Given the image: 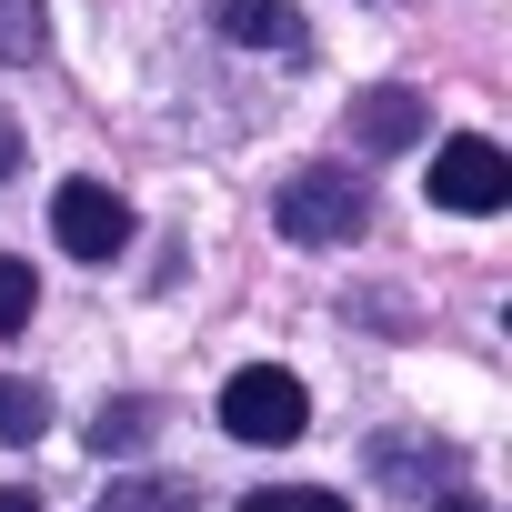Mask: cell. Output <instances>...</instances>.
Returning <instances> with one entry per match:
<instances>
[{
	"instance_id": "3",
	"label": "cell",
	"mask_w": 512,
	"mask_h": 512,
	"mask_svg": "<svg viewBox=\"0 0 512 512\" xmlns=\"http://www.w3.org/2000/svg\"><path fill=\"white\" fill-rule=\"evenodd\" d=\"M51 231H61V251H81V262H121L131 251V201L111 181H61L51 191Z\"/></svg>"
},
{
	"instance_id": "2",
	"label": "cell",
	"mask_w": 512,
	"mask_h": 512,
	"mask_svg": "<svg viewBox=\"0 0 512 512\" xmlns=\"http://www.w3.org/2000/svg\"><path fill=\"white\" fill-rule=\"evenodd\" d=\"M221 432L231 442H302L312 432V392L292 372H272V362H251V372L221 382Z\"/></svg>"
},
{
	"instance_id": "4",
	"label": "cell",
	"mask_w": 512,
	"mask_h": 512,
	"mask_svg": "<svg viewBox=\"0 0 512 512\" xmlns=\"http://www.w3.org/2000/svg\"><path fill=\"white\" fill-rule=\"evenodd\" d=\"M432 201L442 211H502L512 201V161H502V141H442L432 151Z\"/></svg>"
},
{
	"instance_id": "12",
	"label": "cell",
	"mask_w": 512,
	"mask_h": 512,
	"mask_svg": "<svg viewBox=\"0 0 512 512\" xmlns=\"http://www.w3.org/2000/svg\"><path fill=\"white\" fill-rule=\"evenodd\" d=\"M21 322H31V262L0 251V332H21Z\"/></svg>"
},
{
	"instance_id": "6",
	"label": "cell",
	"mask_w": 512,
	"mask_h": 512,
	"mask_svg": "<svg viewBox=\"0 0 512 512\" xmlns=\"http://www.w3.org/2000/svg\"><path fill=\"white\" fill-rule=\"evenodd\" d=\"M221 31L241 41V51H302V11H292V0H231V11H221Z\"/></svg>"
},
{
	"instance_id": "15",
	"label": "cell",
	"mask_w": 512,
	"mask_h": 512,
	"mask_svg": "<svg viewBox=\"0 0 512 512\" xmlns=\"http://www.w3.org/2000/svg\"><path fill=\"white\" fill-rule=\"evenodd\" d=\"M442 512H492V502H442Z\"/></svg>"
},
{
	"instance_id": "9",
	"label": "cell",
	"mask_w": 512,
	"mask_h": 512,
	"mask_svg": "<svg viewBox=\"0 0 512 512\" xmlns=\"http://www.w3.org/2000/svg\"><path fill=\"white\" fill-rule=\"evenodd\" d=\"M0 61H41V0H0Z\"/></svg>"
},
{
	"instance_id": "10",
	"label": "cell",
	"mask_w": 512,
	"mask_h": 512,
	"mask_svg": "<svg viewBox=\"0 0 512 512\" xmlns=\"http://www.w3.org/2000/svg\"><path fill=\"white\" fill-rule=\"evenodd\" d=\"M241 512H352L342 492H322V482H282V492H251Z\"/></svg>"
},
{
	"instance_id": "1",
	"label": "cell",
	"mask_w": 512,
	"mask_h": 512,
	"mask_svg": "<svg viewBox=\"0 0 512 512\" xmlns=\"http://www.w3.org/2000/svg\"><path fill=\"white\" fill-rule=\"evenodd\" d=\"M272 221H282V241H302V251H332V241H362L372 201H362V181H352V171L312 161V171H292V181H282Z\"/></svg>"
},
{
	"instance_id": "8",
	"label": "cell",
	"mask_w": 512,
	"mask_h": 512,
	"mask_svg": "<svg viewBox=\"0 0 512 512\" xmlns=\"http://www.w3.org/2000/svg\"><path fill=\"white\" fill-rule=\"evenodd\" d=\"M41 422H51V392L21 382V372H0V442H41Z\"/></svg>"
},
{
	"instance_id": "7",
	"label": "cell",
	"mask_w": 512,
	"mask_h": 512,
	"mask_svg": "<svg viewBox=\"0 0 512 512\" xmlns=\"http://www.w3.org/2000/svg\"><path fill=\"white\" fill-rule=\"evenodd\" d=\"M151 442H161V402H151V392H121V402L91 412V452H101V462H111V452H151Z\"/></svg>"
},
{
	"instance_id": "13",
	"label": "cell",
	"mask_w": 512,
	"mask_h": 512,
	"mask_svg": "<svg viewBox=\"0 0 512 512\" xmlns=\"http://www.w3.org/2000/svg\"><path fill=\"white\" fill-rule=\"evenodd\" d=\"M21 171V131H11V111H0V181Z\"/></svg>"
},
{
	"instance_id": "14",
	"label": "cell",
	"mask_w": 512,
	"mask_h": 512,
	"mask_svg": "<svg viewBox=\"0 0 512 512\" xmlns=\"http://www.w3.org/2000/svg\"><path fill=\"white\" fill-rule=\"evenodd\" d=\"M0 512H41V502H31V492H21V482H0Z\"/></svg>"
},
{
	"instance_id": "5",
	"label": "cell",
	"mask_w": 512,
	"mask_h": 512,
	"mask_svg": "<svg viewBox=\"0 0 512 512\" xmlns=\"http://www.w3.org/2000/svg\"><path fill=\"white\" fill-rule=\"evenodd\" d=\"M422 131H432V101L422 91H362L352 101V141L362 151H412Z\"/></svg>"
},
{
	"instance_id": "11",
	"label": "cell",
	"mask_w": 512,
	"mask_h": 512,
	"mask_svg": "<svg viewBox=\"0 0 512 512\" xmlns=\"http://www.w3.org/2000/svg\"><path fill=\"white\" fill-rule=\"evenodd\" d=\"M101 512H191V492H181V482H111Z\"/></svg>"
}]
</instances>
